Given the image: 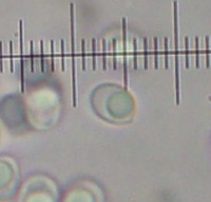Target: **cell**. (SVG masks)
Listing matches in <instances>:
<instances>
[{"instance_id": "6da1fadb", "label": "cell", "mask_w": 211, "mask_h": 202, "mask_svg": "<svg viewBox=\"0 0 211 202\" xmlns=\"http://www.w3.org/2000/svg\"><path fill=\"white\" fill-rule=\"evenodd\" d=\"M70 18H71V56H72V98L73 106H77V93H76V59H75V15L74 3L70 4Z\"/></svg>"}, {"instance_id": "7a4b0ae2", "label": "cell", "mask_w": 211, "mask_h": 202, "mask_svg": "<svg viewBox=\"0 0 211 202\" xmlns=\"http://www.w3.org/2000/svg\"><path fill=\"white\" fill-rule=\"evenodd\" d=\"M173 19H174V44H175V95L176 104L181 103L180 93V58H178V15L177 1H173Z\"/></svg>"}, {"instance_id": "3957f363", "label": "cell", "mask_w": 211, "mask_h": 202, "mask_svg": "<svg viewBox=\"0 0 211 202\" xmlns=\"http://www.w3.org/2000/svg\"><path fill=\"white\" fill-rule=\"evenodd\" d=\"M206 67H210V48H209V37L206 36Z\"/></svg>"}, {"instance_id": "277c9868", "label": "cell", "mask_w": 211, "mask_h": 202, "mask_svg": "<svg viewBox=\"0 0 211 202\" xmlns=\"http://www.w3.org/2000/svg\"><path fill=\"white\" fill-rule=\"evenodd\" d=\"M21 72H20V78H21V93H24V59L21 58Z\"/></svg>"}, {"instance_id": "5b68a950", "label": "cell", "mask_w": 211, "mask_h": 202, "mask_svg": "<svg viewBox=\"0 0 211 202\" xmlns=\"http://www.w3.org/2000/svg\"><path fill=\"white\" fill-rule=\"evenodd\" d=\"M200 42L199 37H195V67L199 69L200 67Z\"/></svg>"}, {"instance_id": "8992f818", "label": "cell", "mask_w": 211, "mask_h": 202, "mask_svg": "<svg viewBox=\"0 0 211 202\" xmlns=\"http://www.w3.org/2000/svg\"><path fill=\"white\" fill-rule=\"evenodd\" d=\"M157 43L158 40L157 38H154V67L158 69V48H157Z\"/></svg>"}, {"instance_id": "52a82bcc", "label": "cell", "mask_w": 211, "mask_h": 202, "mask_svg": "<svg viewBox=\"0 0 211 202\" xmlns=\"http://www.w3.org/2000/svg\"><path fill=\"white\" fill-rule=\"evenodd\" d=\"M144 51H145V59H144V63H145V70H148V39L145 38L144 39Z\"/></svg>"}, {"instance_id": "ba28073f", "label": "cell", "mask_w": 211, "mask_h": 202, "mask_svg": "<svg viewBox=\"0 0 211 202\" xmlns=\"http://www.w3.org/2000/svg\"><path fill=\"white\" fill-rule=\"evenodd\" d=\"M133 67L134 70H137V41H136V39H133Z\"/></svg>"}, {"instance_id": "9c48e42d", "label": "cell", "mask_w": 211, "mask_h": 202, "mask_svg": "<svg viewBox=\"0 0 211 202\" xmlns=\"http://www.w3.org/2000/svg\"><path fill=\"white\" fill-rule=\"evenodd\" d=\"M116 40H113V70H117V53H116Z\"/></svg>"}, {"instance_id": "30bf717a", "label": "cell", "mask_w": 211, "mask_h": 202, "mask_svg": "<svg viewBox=\"0 0 211 202\" xmlns=\"http://www.w3.org/2000/svg\"><path fill=\"white\" fill-rule=\"evenodd\" d=\"M82 71H86V40H82Z\"/></svg>"}, {"instance_id": "8fae6325", "label": "cell", "mask_w": 211, "mask_h": 202, "mask_svg": "<svg viewBox=\"0 0 211 202\" xmlns=\"http://www.w3.org/2000/svg\"><path fill=\"white\" fill-rule=\"evenodd\" d=\"M30 57H31V71H35V67H34V42H30Z\"/></svg>"}, {"instance_id": "7c38bea8", "label": "cell", "mask_w": 211, "mask_h": 202, "mask_svg": "<svg viewBox=\"0 0 211 202\" xmlns=\"http://www.w3.org/2000/svg\"><path fill=\"white\" fill-rule=\"evenodd\" d=\"M60 48H61V71H66V64H65V42L63 40L60 41Z\"/></svg>"}, {"instance_id": "4fadbf2b", "label": "cell", "mask_w": 211, "mask_h": 202, "mask_svg": "<svg viewBox=\"0 0 211 202\" xmlns=\"http://www.w3.org/2000/svg\"><path fill=\"white\" fill-rule=\"evenodd\" d=\"M185 44H186V67L189 69L190 67V59H189V38H185Z\"/></svg>"}, {"instance_id": "5bb4252c", "label": "cell", "mask_w": 211, "mask_h": 202, "mask_svg": "<svg viewBox=\"0 0 211 202\" xmlns=\"http://www.w3.org/2000/svg\"><path fill=\"white\" fill-rule=\"evenodd\" d=\"M106 40H103V69L104 71H107V53H106Z\"/></svg>"}, {"instance_id": "9a60e30c", "label": "cell", "mask_w": 211, "mask_h": 202, "mask_svg": "<svg viewBox=\"0 0 211 202\" xmlns=\"http://www.w3.org/2000/svg\"><path fill=\"white\" fill-rule=\"evenodd\" d=\"M43 41L40 42V61H41V72L44 73V54H43Z\"/></svg>"}, {"instance_id": "2e32d148", "label": "cell", "mask_w": 211, "mask_h": 202, "mask_svg": "<svg viewBox=\"0 0 211 202\" xmlns=\"http://www.w3.org/2000/svg\"><path fill=\"white\" fill-rule=\"evenodd\" d=\"M51 71L55 72V61H54V41H51Z\"/></svg>"}, {"instance_id": "e0dca14e", "label": "cell", "mask_w": 211, "mask_h": 202, "mask_svg": "<svg viewBox=\"0 0 211 202\" xmlns=\"http://www.w3.org/2000/svg\"><path fill=\"white\" fill-rule=\"evenodd\" d=\"M96 40L95 39H92V51H93V71L96 70V53H95V50H96Z\"/></svg>"}, {"instance_id": "ac0fdd59", "label": "cell", "mask_w": 211, "mask_h": 202, "mask_svg": "<svg viewBox=\"0 0 211 202\" xmlns=\"http://www.w3.org/2000/svg\"><path fill=\"white\" fill-rule=\"evenodd\" d=\"M169 67V58H168V39L165 38V67L166 70Z\"/></svg>"}, {"instance_id": "d6986e66", "label": "cell", "mask_w": 211, "mask_h": 202, "mask_svg": "<svg viewBox=\"0 0 211 202\" xmlns=\"http://www.w3.org/2000/svg\"><path fill=\"white\" fill-rule=\"evenodd\" d=\"M10 65L11 72H14V59H13V42L10 41Z\"/></svg>"}, {"instance_id": "ffe728a7", "label": "cell", "mask_w": 211, "mask_h": 202, "mask_svg": "<svg viewBox=\"0 0 211 202\" xmlns=\"http://www.w3.org/2000/svg\"><path fill=\"white\" fill-rule=\"evenodd\" d=\"M0 72H3V60H2V42H0Z\"/></svg>"}]
</instances>
